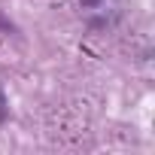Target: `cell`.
<instances>
[{"instance_id": "cell-1", "label": "cell", "mask_w": 155, "mask_h": 155, "mask_svg": "<svg viewBox=\"0 0 155 155\" xmlns=\"http://www.w3.org/2000/svg\"><path fill=\"white\" fill-rule=\"evenodd\" d=\"M6 116V94H3V88H0V119Z\"/></svg>"}]
</instances>
